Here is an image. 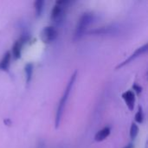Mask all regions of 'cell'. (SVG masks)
Segmentation results:
<instances>
[{"instance_id":"obj_1","label":"cell","mask_w":148,"mask_h":148,"mask_svg":"<svg viewBox=\"0 0 148 148\" xmlns=\"http://www.w3.org/2000/svg\"><path fill=\"white\" fill-rule=\"evenodd\" d=\"M76 75H77V71H75L70 77L69 79V82L64 90V93L60 100V102L58 104V107H57V109H56V119H55V125H56V128H58L59 127V125L61 123V120H62V114H63V111H64V108H65V105H66V102L69 99V94L72 90V88H73V85L75 83V81L76 79Z\"/></svg>"},{"instance_id":"obj_2","label":"cell","mask_w":148,"mask_h":148,"mask_svg":"<svg viewBox=\"0 0 148 148\" xmlns=\"http://www.w3.org/2000/svg\"><path fill=\"white\" fill-rule=\"evenodd\" d=\"M93 19H94V15L92 13H84L80 17V19L77 23L76 28H75V35H74L75 40L80 39L82 36V35L84 34L87 28L92 23Z\"/></svg>"},{"instance_id":"obj_3","label":"cell","mask_w":148,"mask_h":148,"mask_svg":"<svg viewBox=\"0 0 148 148\" xmlns=\"http://www.w3.org/2000/svg\"><path fill=\"white\" fill-rule=\"evenodd\" d=\"M57 31L56 29L52 26H47L45 27L42 32H41V38L42 41L45 43H49L53 42L57 37Z\"/></svg>"},{"instance_id":"obj_4","label":"cell","mask_w":148,"mask_h":148,"mask_svg":"<svg viewBox=\"0 0 148 148\" xmlns=\"http://www.w3.org/2000/svg\"><path fill=\"white\" fill-rule=\"evenodd\" d=\"M69 3V1H57L51 10V15H50L51 19L54 21L59 19L63 13V7H64L63 5H66Z\"/></svg>"},{"instance_id":"obj_5","label":"cell","mask_w":148,"mask_h":148,"mask_svg":"<svg viewBox=\"0 0 148 148\" xmlns=\"http://www.w3.org/2000/svg\"><path fill=\"white\" fill-rule=\"evenodd\" d=\"M147 44H145L144 46H142V47H140V48L137 49L135 50V52H134V53H133V54L128 57V59L125 60L122 63H121L120 65H118V66L116 67V69H120V68L123 67L124 65H126L127 63L130 62H131V61H133L134 59H135V58H137L138 56H141L143 53H145V52L147 51Z\"/></svg>"},{"instance_id":"obj_6","label":"cell","mask_w":148,"mask_h":148,"mask_svg":"<svg viewBox=\"0 0 148 148\" xmlns=\"http://www.w3.org/2000/svg\"><path fill=\"white\" fill-rule=\"evenodd\" d=\"M122 98L126 101V104H127V108L130 110H134V102H135V95H134V92L131 91V90L124 92L122 94Z\"/></svg>"},{"instance_id":"obj_7","label":"cell","mask_w":148,"mask_h":148,"mask_svg":"<svg viewBox=\"0 0 148 148\" xmlns=\"http://www.w3.org/2000/svg\"><path fill=\"white\" fill-rule=\"evenodd\" d=\"M23 42H24V39L20 38L17 41H16L15 43L13 44V46H12V55H13L15 59H19L21 57Z\"/></svg>"},{"instance_id":"obj_8","label":"cell","mask_w":148,"mask_h":148,"mask_svg":"<svg viewBox=\"0 0 148 148\" xmlns=\"http://www.w3.org/2000/svg\"><path fill=\"white\" fill-rule=\"evenodd\" d=\"M111 133V129L109 127H106L104 128H102L101 130H100L95 136V141H102L105 139H107L109 134Z\"/></svg>"},{"instance_id":"obj_9","label":"cell","mask_w":148,"mask_h":148,"mask_svg":"<svg viewBox=\"0 0 148 148\" xmlns=\"http://www.w3.org/2000/svg\"><path fill=\"white\" fill-rule=\"evenodd\" d=\"M10 58H11V54L10 51H7L3 55V58L0 61V69L1 70H4V71L8 70L10 63Z\"/></svg>"},{"instance_id":"obj_10","label":"cell","mask_w":148,"mask_h":148,"mask_svg":"<svg viewBox=\"0 0 148 148\" xmlns=\"http://www.w3.org/2000/svg\"><path fill=\"white\" fill-rule=\"evenodd\" d=\"M24 72L26 75V82L29 83L31 80L32 74H33V64L32 63H28L25 65L24 68Z\"/></svg>"},{"instance_id":"obj_11","label":"cell","mask_w":148,"mask_h":148,"mask_svg":"<svg viewBox=\"0 0 148 148\" xmlns=\"http://www.w3.org/2000/svg\"><path fill=\"white\" fill-rule=\"evenodd\" d=\"M35 10H36V16H40L42 12V10H43V5H44V2L42 1V0H39V1H36L35 3Z\"/></svg>"},{"instance_id":"obj_12","label":"cell","mask_w":148,"mask_h":148,"mask_svg":"<svg viewBox=\"0 0 148 148\" xmlns=\"http://www.w3.org/2000/svg\"><path fill=\"white\" fill-rule=\"evenodd\" d=\"M138 133H139V127L134 122H133L132 126H131V128H130V137H131V139L134 140L136 138V136L138 135Z\"/></svg>"},{"instance_id":"obj_13","label":"cell","mask_w":148,"mask_h":148,"mask_svg":"<svg viewBox=\"0 0 148 148\" xmlns=\"http://www.w3.org/2000/svg\"><path fill=\"white\" fill-rule=\"evenodd\" d=\"M136 122L141 124L144 121V114H143V111H142V108L141 107H139V110L138 112L136 113L135 114V117H134Z\"/></svg>"},{"instance_id":"obj_14","label":"cell","mask_w":148,"mask_h":148,"mask_svg":"<svg viewBox=\"0 0 148 148\" xmlns=\"http://www.w3.org/2000/svg\"><path fill=\"white\" fill-rule=\"evenodd\" d=\"M133 88H134V89L136 91L137 94H140V93H141V91H142V88L140 87V86H138L137 84H134Z\"/></svg>"},{"instance_id":"obj_15","label":"cell","mask_w":148,"mask_h":148,"mask_svg":"<svg viewBox=\"0 0 148 148\" xmlns=\"http://www.w3.org/2000/svg\"><path fill=\"white\" fill-rule=\"evenodd\" d=\"M132 147H133V145H132V144H130V145L127 146L126 147H124V148H132Z\"/></svg>"}]
</instances>
